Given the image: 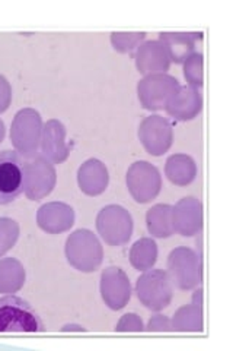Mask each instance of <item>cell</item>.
<instances>
[{
  "label": "cell",
  "mask_w": 233,
  "mask_h": 351,
  "mask_svg": "<svg viewBox=\"0 0 233 351\" xmlns=\"http://www.w3.org/2000/svg\"><path fill=\"white\" fill-rule=\"evenodd\" d=\"M191 303L195 304V306L203 307V289H197L193 293V302Z\"/></svg>",
  "instance_id": "31"
},
{
  "label": "cell",
  "mask_w": 233,
  "mask_h": 351,
  "mask_svg": "<svg viewBox=\"0 0 233 351\" xmlns=\"http://www.w3.org/2000/svg\"><path fill=\"white\" fill-rule=\"evenodd\" d=\"M166 113L178 122L194 120L203 110V95L193 86H180L165 107Z\"/></svg>",
  "instance_id": "17"
},
{
  "label": "cell",
  "mask_w": 233,
  "mask_h": 351,
  "mask_svg": "<svg viewBox=\"0 0 233 351\" xmlns=\"http://www.w3.org/2000/svg\"><path fill=\"white\" fill-rule=\"evenodd\" d=\"M109 183V173L105 164L98 158H90L77 170V184L87 196L102 195Z\"/></svg>",
  "instance_id": "18"
},
{
  "label": "cell",
  "mask_w": 233,
  "mask_h": 351,
  "mask_svg": "<svg viewBox=\"0 0 233 351\" xmlns=\"http://www.w3.org/2000/svg\"><path fill=\"white\" fill-rule=\"evenodd\" d=\"M12 103V86L3 75H0V114L5 113Z\"/></svg>",
  "instance_id": "30"
},
{
  "label": "cell",
  "mask_w": 233,
  "mask_h": 351,
  "mask_svg": "<svg viewBox=\"0 0 233 351\" xmlns=\"http://www.w3.org/2000/svg\"><path fill=\"white\" fill-rule=\"evenodd\" d=\"M180 82L168 73L148 75L137 84V97L144 110L149 112H159L165 110L171 97L178 91Z\"/></svg>",
  "instance_id": "8"
},
{
  "label": "cell",
  "mask_w": 233,
  "mask_h": 351,
  "mask_svg": "<svg viewBox=\"0 0 233 351\" xmlns=\"http://www.w3.org/2000/svg\"><path fill=\"white\" fill-rule=\"evenodd\" d=\"M66 258L70 265L81 272H95L104 262V247L91 230L79 228L66 240Z\"/></svg>",
  "instance_id": "1"
},
{
  "label": "cell",
  "mask_w": 233,
  "mask_h": 351,
  "mask_svg": "<svg viewBox=\"0 0 233 351\" xmlns=\"http://www.w3.org/2000/svg\"><path fill=\"white\" fill-rule=\"evenodd\" d=\"M19 224L14 218H0V258H3L12 249L19 239Z\"/></svg>",
  "instance_id": "27"
},
{
  "label": "cell",
  "mask_w": 233,
  "mask_h": 351,
  "mask_svg": "<svg viewBox=\"0 0 233 351\" xmlns=\"http://www.w3.org/2000/svg\"><path fill=\"white\" fill-rule=\"evenodd\" d=\"M42 119L36 108H22L15 114L10 126V142L15 151L24 158L37 157L41 136H42Z\"/></svg>",
  "instance_id": "3"
},
{
  "label": "cell",
  "mask_w": 233,
  "mask_h": 351,
  "mask_svg": "<svg viewBox=\"0 0 233 351\" xmlns=\"http://www.w3.org/2000/svg\"><path fill=\"white\" fill-rule=\"evenodd\" d=\"M158 245L150 237L139 239L130 249V263L137 271H149L154 267L158 261Z\"/></svg>",
  "instance_id": "24"
},
{
  "label": "cell",
  "mask_w": 233,
  "mask_h": 351,
  "mask_svg": "<svg viewBox=\"0 0 233 351\" xmlns=\"http://www.w3.org/2000/svg\"><path fill=\"white\" fill-rule=\"evenodd\" d=\"M101 298L111 311H121L128 304L133 289L127 274L118 267H108L101 274Z\"/></svg>",
  "instance_id": "12"
},
{
  "label": "cell",
  "mask_w": 233,
  "mask_h": 351,
  "mask_svg": "<svg viewBox=\"0 0 233 351\" xmlns=\"http://www.w3.org/2000/svg\"><path fill=\"white\" fill-rule=\"evenodd\" d=\"M136 294L139 302L152 312L166 309L174 298V284L163 269H149L136 281Z\"/></svg>",
  "instance_id": "4"
},
{
  "label": "cell",
  "mask_w": 233,
  "mask_h": 351,
  "mask_svg": "<svg viewBox=\"0 0 233 351\" xmlns=\"http://www.w3.org/2000/svg\"><path fill=\"white\" fill-rule=\"evenodd\" d=\"M203 204L198 197L187 196L172 206L175 233L184 237H193L202 233L204 224Z\"/></svg>",
  "instance_id": "13"
},
{
  "label": "cell",
  "mask_w": 233,
  "mask_h": 351,
  "mask_svg": "<svg viewBox=\"0 0 233 351\" xmlns=\"http://www.w3.org/2000/svg\"><path fill=\"white\" fill-rule=\"evenodd\" d=\"M68 130L57 119H51L42 128L41 156L53 164H61L70 156V148L66 142Z\"/></svg>",
  "instance_id": "14"
},
{
  "label": "cell",
  "mask_w": 233,
  "mask_h": 351,
  "mask_svg": "<svg viewBox=\"0 0 233 351\" xmlns=\"http://www.w3.org/2000/svg\"><path fill=\"white\" fill-rule=\"evenodd\" d=\"M203 38L202 32H161L159 41L169 54L171 62L181 64L195 53V44Z\"/></svg>",
  "instance_id": "19"
},
{
  "label": "cell",
  "mask_w": 233,
  "mask_h": 351,
  "mask_svg": "<svg viewBox=\"0 0 233 351\" xmlns=\"http://www.w3.org/2000/svg\"><path fill=\"white\" fill-rule=\"evenodd\" d=\"M5 134H6V128H5L3 120L0 119V144H2L3 139H5Z\"/></svg>",
  "instance_id": "33"
},
{
  "label": "cell",
  "mask_w": 233,
  "mask_h": 351,
  "mask_svg": "<svg viewBox=\"0 0 233 351\" xmlns=\"http://www.w3.org/2000/svg\"><path fill=\"white\" fill-rule=\"evenodd\" d=\"M37 224L49 234L66 233L74 224V211L64 202L44 204L37 213Z\"/></svg>",
  "instance_id": "16"
},
{
  "label": "cell",
  "mask_w": 233,
  "mask_h": 351,
  "mask_svg": "<svg viewBox=\"0 0 233 351\" xmlns=\"http://www.w3.org/2000/svg\"><path fill=\"white\" fill-rule=\"evenodd\" d=\"M126 183L130 195L137 204H149L162 191V176L156 166L149 161L133 162L127 170Z\"/></svg>",
  "instance_id": "7"
},
{
  "label": "cell",
  "mask_w": 233,
  "mask_h": 351,
  "mask_svg": "<svg viewBox=\"0 0 233 351\" xmlns=\"http://www.w3.org/2000/svg\"><path fill=\"white\" fill-rule=\"evenodd\" d=\"M55 183H57V171L54 164L47 158L38 156L25 162L24 192L28 199H44L54 191Z\"/></svg>",
  "instance_id": "10"
},
{
  "label": "cell",
  "mask_w": 233,
  "mask_h": 351,
  "mask_svg": "<svg viewBox=\"0 0 233 351\" xmlns=\"http://www.w3.org/2000/svg\"><path fill=\"white\" fill-rule=\"evenodd\" d=\"M184 78L188 86L200 90L204 84V56L203 53L195 51L184 63Z\"/></svg>",
  "instance_id": "25"
},
{
  "label": "cell",
  "mask_w": 233,
  "mask_h": 351,
  "mask_svg": "<svg viewBox=\"0 0 233 351\" xmlns=\"http://www.w3.org/2000/svg\"><path fill=\"white\" fill-rule=\"evenodd\" d=\"M25 161L16 151H0V205L15 202L24 193Z\"/></svg>",
  "instance_id": "9"
},
{
  "label": "cell",
  "mask_w": 233,
  "mask_h": 351,
  "mask_svg": "<svg viewBox=\"0 0 233 351\" xmlns=\"http://www.w3.org/2000/svg\"><path fill=\"white\" fill-rule=\"evenodd\" d=\"M144 329L149 332H172L171 317L161 313L153 315Z\"/></svg>",
  "instance_id": "29"
},
{
  "label": "cell",
  "mask_w": 233,
  "mask_h": 351,
  "mask_svg": "<svg viewBox=\"0 0 233 351\" xmlns=\"http://www.w3.org/2000/svg\"><path fill=\"white\" fill-rule=\"evenodd\" d=\"M61 331L63 332H68V331H77V332H85L86 329L82 326V325H64L63 328H61Z\"/></svg>",
  "instance_id": "32"
},
{
  "label": "cell",
  "mask_w": 233,
  "mask_h": 351,
  "mask_svg": "<svg viewBox=\"0 0 233 351\" xmlns=\"http://www.w3.org/2000/svg\"><path fill=\"white\" fill-rule=\"evenodd\" d=\"M27 271L15 258L0 259V293L14 294L25 285Z\"/></svg>",
  "instance_id": "21"
},
{
  "label": "cell",
  "mask_w": 233,
  "mask_h": 351,
  "mask_svg": "<svg viewBox=\"0 0 233 351\" xmlns=\"http://www.w3.org/2000/svg\"><path fill=\"white\" fill-rule=\"evenodd\" d=\"M133 217L121 205H107L96 217L98 234L108 246L120 247L127 245L133 236Z\"/></svg>",
  "instance_id": "6"
},
{
  "label": "cell",
  "mask_w": 233,
  "mask_h": 351,
  "mask_svg": "<svg viewBox=\"0 0 233 351\" xmlns=\"http://www.w3.org/2000/svg\"><path fill=\"white\" fill-rule=\"evenodd\" d=\"M165 174L175 186H188L197 178V164L191 156L174 154L165 164Z\"/></svg>",
  "instance_id": "20"
},
{
  "label": "cell",
  "mask_w": 233,
  "mask_h": 351,
  "mask_svg": "<svg viewBox=\"0 0 233 351\" xmlns=\"http://www.w3.org/2000/svg\"><path fill=\"white\" fill-rule=\"evenodd\" d=\"M171 322L175 332H202L204 328L203 307L193 303L185 304L175 312Z\"/></svg>",
  "instance_id": "23"
},
{
  "label": "cell",
  "mask_w": 233,
  "mask_h": 351,
  "mask_svg": "<svg viewBox=\"0 0 233 351\" xmlns=\"http://www.w3.org/2000/svg\"><path fill=\"white\" fill-rule=\"evenodd\" d=\"M139 139L143 148L153 157H161L174 144V128L166 117L159 114L148 116L139 126Z\"/></svg>",
  "instance_id": "11"
},
{
  "label": "cell",
  "mask_w": 233,
  "mask_h": 351,
  "mask_svg": "<svg viewBox=\"0 0 233 351\" xmlns=\"http://www.w3.org/2000/svg\"><path fill=\"white\" fill-rule=\"evenodd\" d=\"M144 325L137 313H126L115 325V332H143Z\"/></svg>",
  "instance_id": "28"
},
{
  "label": "cell",
  "mask_w": 233,
  "mask_h": 351,
  "mask_svg": "<svg viewBox=\"0 0 233 351\" xmlns=\"http://www.w3.org/2000/svg\"><path fill=\"white\" fill-rule=\"evenodd\" d=\"M109 40L115 51L130 54L135 53L143 41H146V32H113Z\"/></svg>",
  "instance_id": "26"
},
{
  "label": "cell",
  "mask_w": 233,
  "mask_h": 351,
  "mask_svg": "<svg viewBox=\"0 0 233 351\" xmlns=\"http://www.w3.org/2000/svg\"><path fill=\"white\" fill-rule=\"evenodd\" d=\"M41 316L27 300L8 294L0 299V332H44Z\"/></svg>",
  "instance_id": "2"
},
{
  "label": "cell",
  "mask_w": 233,
  "mask_h": 351,
  "mask_svg": "<svg viewBox=\"0 0 233 351\" xmlns=\"http://www.w3.org/2000/svg\"><path fill=\"white\" fill-rule=\"evenodd\" d=\"M135 62L137 71L144 76L166 73L172 63L168 51L159 40L143 41L135 51Z\"/></svg>",
  "instance_id": "15"
},
{
  "label": "cell",
  "mask_w": 233,
  "mask_h": 351,
  "mask_svg": "<svg viewBox=\"0 0 233 351\" xmlns=\"http://www.w3.org/2000/svg\"><path fill=\"white\" fill-rule=\"evenodd\" d=\"M168 276L180 290H194L203 282V261L195 250L175 247L168 256Z\"/></svg>",
  "instance_id": "5"
},
{
  "label": "cell",
  "mask_w": 233,
  "mask_h": 351,
  "mask_svg": "<svg viewBox=\"0 0 233 351\" xmlns=\"http://www.w3.org/2000/svg\"><path fill=\"white\" fill-rule=\"evenodd\" d=\"M148 232L156 239H168L175 234L172 205L158 204L153 205L146 214Z\"/></svg>",
  "instance_id": "22"
}]
</instances>
